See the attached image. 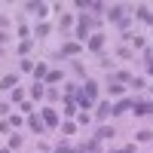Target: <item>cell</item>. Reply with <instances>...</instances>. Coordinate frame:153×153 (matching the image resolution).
Instances as JSON below:
<instances>
[{"label": "cell", "instance_id": "6da1fadb", "mask_svg": "<svg viewBox=\"0 0 153 153\" xmlns=\"http://www.w3.org/2000/svg\"><path fill=\"white\" fill-rule=\"evenodd\" d=\"M135 113L138 117H147V113H153V104H135Z\"/></svg>", "mask_w": 153, "mask_h": 153}, {"label": "cell", "instance_id": "7a4b0ae2", "mask_svg": "<svg viewBox=\"0 0 153 153\" xmlns=\"http://www.w3.org/2000/svg\"><path fill=\"white\" fill-rule=\"evenodd\" d=\"M16 86V76H3V89H12Z\"/></svg>", "mask_w": 153, "mask_h": 153}]
</instances>
